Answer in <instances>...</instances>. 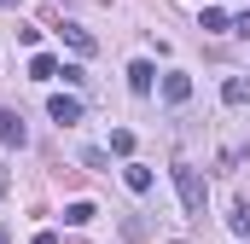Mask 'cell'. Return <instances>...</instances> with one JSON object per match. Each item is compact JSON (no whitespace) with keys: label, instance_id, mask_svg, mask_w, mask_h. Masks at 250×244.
<instances>
[{"label":"cell","instance_id":"cell-1","mask_svg":"<svg viewBox=\"0 0 250 244\" xmlns=\"http://www.w3.org/2000/svg\"><path fill=\"white\" fill-rule=\"evenodd\" d=\"M175 192H181L187 215H204V198H209V186H204V175H198L192 163H175Z\"/></svg>","mask_w":250,"mask_h":244},{"label":"cell","instance_id":"cell-2","mask_svg":"<svg viewBox=\"0 0 250 244\" xmlns=\"http://www.w3.org/2000/svg\"><path fill=\"white\" fill-rule=\"evenodd\" d=\"M47 117H53V122H82V99H70V93H53V99H47Z\"/></svg>","mask_w":250,"mask_h":244},{"label":"cell","instance_id":"cell-3","mask_svg":"<svg viewBox=\"0 0 250 244\" xmlns=\"http://www.w3.org/2000/svg\"><path fill=\"white\" fill-rule=\"evenodd\" d=\"M163 99H169V105H187V99H192V76L169 70V76H163Z\"/></svg>","mask_w":250,"mask_h":244},{"label":"cell","instance_id":"cell-4","mask_svg":"<svg viewBox=\"0 0 250 244\" xmlns=\"http://www.w3.org/2000/svg\"><path fill=\"white\" fill-rule=\"evenodd\" d=\"M23 140H29L23 117H18V111H0V145H23Z\"/></svg>","mask_w":250,"mask_h":244},{"label":"cell","instance_id":"cell-5","mask_svg":"<svg viewBox=\"0 0 250 244\" xmlns=\"http://www.w3.org/2000/svg\"><path fill=\"white\" fill-rule=\"evenodd\" d=\"M151 81H157V70H151L146 59H140V64H128V87H134V93H151Z\"/></svg>","mask_w":250,"mask_h":244},{"label":"cell","instance_id":"cell-6","mask_svg":"<svg viewBox=\"0 0 250 244\" xmlns=\"http://www.w3.org/2000/svg\"><path fill=\"white\" fill-rule=\"evenodd\" d=\"M93 215H99V209H93L87 198H76V203H64V221H70V227H87Z\"/></svg>","mask_w":250,"mask_h":244},{"label":"cell","instance_id":"cell-7","mask_svg":"<svg viewBox=\"0 0 250 244\" xmlns=\"http://www.w3.org/2000/svg\"><path fill=\"white\" fill-rule=\"evenodd\" d=\"M221 99H227V105H250V81H245V76H227Z\"/></svg>","mask_w":250,"mask_h":244},{"label":"cell","instance_id":"cell-8","mask_svg":"<svg viewBox=\"0 0 250 244\" xmlns=\"http://www.w3.org/2000/svg\"><path fill=\"white\" fill-rule=\"evenodd\" d=\"M29 76H35V81H53V76H59V59H53V53H35V59H29Z\"/></svg>","mask_w":250,"mask_h":244},{"label":"cell","instance_id":"cell-9","mask_svg":"<svg viewBox=\"0 0 250 244\" xmlns=\"http://www.w3.org/2000/svg\"><path fill=\"white\" fill-rule=\"evenodd\" d=\"M123 181H128V192H151V169H146V163H128Z\"/></svg>","mask_w":250,"mask_h":244},{"label":"cell","instance_id":"cell-10","mask_svg":"<svg viewBox=\"0 0 250 244\" xmlns=\"http://www.w3.org/2000/svg\"><path fill=\"white\" fill-rule=\"evenodd\" d=\"M227 227H233L239 239H250V198H239V203H233V215H227Z\"/></svg>","mask_w":250,"mask_h":244},{"label":"cell","instance_id":"cell-11","mask_svg":"<svg viewBox=\"0 0 250 244\" xmlns=\"http://www.w3.org/2000/svg\"><path fill=\"white\" fill-rule=\"evenodd\" d=\"M59 35L70 41V47H76V53H93V35H87V29H76V23H64Z\"/></svg>","mask_w":250,"mask_h":244},{"label":"cell","instance_id":"cell-12","mask_svg":"<svg viewBox=\"0 0 250 244\" xmlns=\"http://www.w3.org/2000/svg\"><path fill=\"white\" fill-rule=\"evenodd\" d=\"M204 29H215V35H221V29H233V18H227L221 6H204Z\"/></svg>","mask_w":250,"mask_h":244},{"label":"cell","instance_id":"cell-13","mask_svg":"<svg viewBox=\"0 0 250 244\" xmlns=\"http://www.w3.org/2000/svg\"><path fill=\"white\" fill-rule=\"evenodd\" d=\"M111 151H117V157H128V151H134V134H128V128H117V134H111Z\"/></svg>","mask_w":250,"mask_h":244},{"label":"cell","instance_id":"cell-14","mask_svg":"<svg viewBox=\"0 0 250 244\" xmlns=\"http://www.w3.org/2000/svg\"><path fill=\"white\" fill-rule=\"evenodd\" d=\"M233 35H250V12H239V18H233Z\"/></svg>","mask_w":250,"mask_h":244},{"label":"cell","instance_id":"cell-15","mask_svg":"<svg viewBox=\"0 0 250 244\" xmlns=\"http://www.w3.org/2000/svg\"><path fill=\"white\" fill-rule=\"evenodd\" d=\"M35 244H59V233H35Z\"/></svg>","mask_w":250,"mask_h":244},{"label":"cell","instance_id":"cell-16","mask_svg":"<svg viewBox=\"0 0 250 244\" xmlns=\"http://www.w3.org/2000/svg\"><path fill=\"white\" fill-rule=\"evenodd\" d=\"M0 6H18V0H0Z\"/></svg>","mask_w":250,"mask_h":244},{"label":"cell","instance_id":"cell-17","mask_svg":"<svg viewBox=\"0 0 250 244\" xmlns=\"http://www.w3.org/2000/svg\"><path fill=\"white\" fill-rule=\"evenodd\" d=\"M0 244H12V239H6V233H0Z\"/></svg>","mask_w":250,"mask_h":244}]
</instances>
